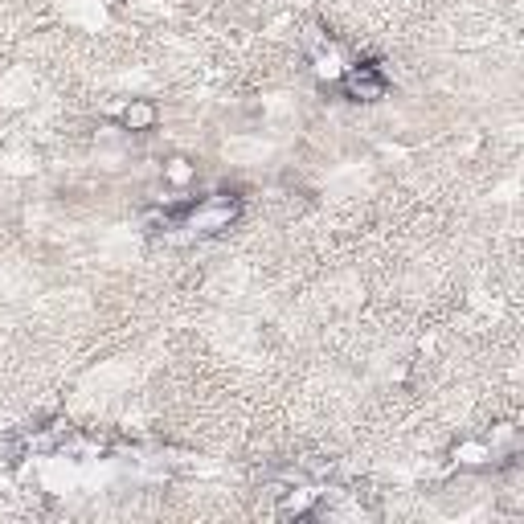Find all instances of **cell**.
<instances>
[{
  "label": "cell",
  "instance_id": "cell-3",
  "mask_svg": "<svg viewBox=\"0 0 524 524\" xmlns=\"http://www.w3.org/2000/svg\"><path fill=\"white\" fill-rule=\"evenodd\" d=\"M119 123H123V131H136V136H144V131H152V127L160 123V107H156L152 99H131V103L123 107Z\"/></svg>",
  "mask_w": 524,
  "mask_h": 524
},
{
  "label": "cell",
  "instance_id": "cell-4",
  "mask_svg": "<svg viewBox=\"0 0 524 524\" xmlns=\"http://www.w3.org/2000/svg\"><path fill=\"white\" fill-rule=\"evenodd\" d=\"M197 181V164H189V160H168L164 164V185H177V189H185V185H193Z\"/></svg>",
  "mask_w": 524,
  "mask_h": 524
},
{
  "label": "cell",
  "instance_id": "cell-2",
  "mask_svg": "<svg viewBox=\"0 0 524 524\" xmlns=\"http://www.w3.org/2000/svg\"><path fill=\"white\" fill-rule=\"evenodd\" d=\"M340 95L348 103H381L389 95V78L377 62H357L340 74Z\"/></svg>",
  "mask_w": 524,
  "mask_h": 524
},
{
  "label": "cell",
  "instance_id": "cell-5",
  "mask_svg": "<svg viewBox=\"0 0 524 524\" xmlns=\"http://www.w3.org/2000/svg\"><path fill=\"white\" fill-rule=\"evenodd\" d=\"M455 455H459V463H484V459H488V447H484V443H459Z\"/></svg>",
  "mask_w": 524,
  "mask_h": 524
},
{
  "label": "cell",
  "instance_id": "cell-1",
  "mask_svg": "<svg viewBox=\"0 0 524 524\" xmlns=\"http://www.w3.org/2000/svg\"><path fill=\"white\" fill-rule=\"evenodd\" d=\"M238 217H242V197L238 193H213V197H201V201L172 209V222H177L181 230H189V234H197V238L226 234Z\"/></svg>",
  "mask_w": 524,
  "mask_h": 524
}]
</instances>
